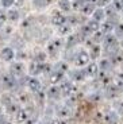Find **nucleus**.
Listing matches in <instances>:
<instances>
[{
  "mask_svg": "<svg viewBox=\"0 0 123 124\" xmlns=\"http://www.w3.org/2000/svg\"><path fill=\"white\" fill-rule=\"evenodd\" d=\"M9 73L15 78H23L26 76V73H27V66H26V63L23 61H16L14 63H11Z\"/></svg>",
  "mask_w": 123,
  "mask_h": 124,
  "instance_id": "obj_1",
  "label": "nucleus"
},
{
  "mask_svg": "<svg viewBox=\"0 0 123 124\" xmlns=\"http://www.w3.org/2000/svg\"><path fill=\"white\" fill-rule=\"evenodd\" d=\"M0 84L4 89L7 90H12L18 86V78H15L11 73H7V74L1 76V80H0Z\"/></svg>",
  "mask_w": 123,
  "mask_h": 124,
  "instance_id": "obj_2",
  "label": "nucleus"
},
{
  "mask_svg": "<svg viewBox=\"0 0 123 124\" xmlns=\"http://www.w3.org/2000/svg\"><path fill=\"white\" fill-rule=\"evenodd\" d=\"M89 54L87 53L85 50H81V51H79V53L76 54V57H74L73 59V63L77 66V68H83V66H87L89 63Z\"/></svg>",
  "mask_w": 123,
  "mask_h": 124,
  "instance_id": "obj_3",
  "label": "nucleus"
},
{
  "mask_svg": "<svg viewBox=\"0 0 123 124\" xmlns=\"http://www.w3.org/2000/svg\"><path fill=\"white\" fill-rule=\"evenodd\" d=\"M26 86L30 92L33 93H37L39 90H42V84H41V81L38 80V77H26Z\"/></svg>",
  "mask_w": 123,
  "mask_h": 124,
  "instance_id": "obj_4",
  "label": "nucleus"
},
{
  "mask_svg": "<svg viewBox=\"0 0 123 124\" xmlns=\"http://www.w3.org/2000/svg\"><path fill=\"white\" fill-rule=\"evenodd\" d=\"M16 51L11 46H4L0 49V59L4 62H12L15 59Z\"/></svg>",
  "mask_w": 123,
  "mask_h": 124,
  "instance_id": "obj_5",
  "label": "nucleus"
},
{
  "mask_svg": "<svg viewBox=\"0 0 123 124\" xmlns=\"http://www.w3.org/2000/svg\"><path fill=\"white\" fill-rule=\"evenodd\" d=\"M62 46V40L61 39H53V40H50L49 43H47V46H46V54L47 55H50V57H53V55H55V54L58 53V50H60V47Z\"/></svg>",
  "mask_w": 123,
  "mask_h": 124,
  "instance_id": "obj_6",
  "label": "nucleus"
},
{
  "mask_svg": "<svg viewBox=\"0 0 123 124\" xmlns=\"http://www.w3.org/2000/svg\"><path fill=\"white\" fill-rule=\"evenodd\" d=\"M27 73H28V76H31V77H37L38 74L42 73V63L35 62V61H31L30 63H28V66H27Z\"/></svg>",
  "mask_w": 123,
  "mask_h": 124,
  "instance_id": "obj_7",
  "label": "nucleus"
},
{
  "mask_svg": "<svg viewBox=\"0 0 123 124\" xmlns=\"http://www.w3.org/2000/svg\"><path fill=\"white\" fill-rule=\"evenodd\" d=\"M14 117H15L16 124H25L26 120L30 117V113L27 112V109H26V108H19V111L14 115Z\"/></svg>",
  "mask_w": 123,
  "mask_h": 124,
  "instance_id": "obj_8",
  "label": "nucleus"
},
{
  "mask_svg": "<svg viewBox=\"0 0 123 124\" xmlns=\"http://www.w3.org/2000/svg\"><path fill=\"white\" fill-rule=\"evenodd\" d=\"M50 22H52V24L60 27V26H62V24H65V23H66V16H65L64 14H61V12H54L52 15Z\"/></svg>",
  "mask_w": 123,
  "mask_h": 124,
  "instance_id": "obj_9",
  "label": "nucleus"
},
{
  "mask_svg": "<svg viewBox=\"0 0 123 124\" xmlns=\"http://www.w3.org/2000/svg\"><path fill=\"white\" fill-rule=\"evenodd\" d=\"M64 80V73L60 70H53L49 74V82L52 85H57Z\"/></svg>",
  "mask_w": 123,
  "mask_h": 124,
  "instance_id": "obj_10",
  "label": "nucleus"
},
{
  "mask_svg": "<svg viewBox=\"0 0 123 124\" xmlns=\"http://www.w3.org/2000/svg\"><path fill=\"white\" fill-rule=\"evenodd\" d=\"M60 90H61V94L62 96H69L73 90V85H72L70 81H66V80H62L60 82Z\"/></svg>",
  "mask_w": 123,
  "mask_h": 124,
  "instance_id": "obj_11",
  "label": "nucleus"
},
{
  "mask_svg": "<svg viewBox=\"0 0 123 124\" xmlns=\"http://www.w3.org/2000/svg\"><path fill=\"white\" fill-rule=\"evenodd\" d=\"M60 96H61V90H60V86H57V85H52L46 92V99L49 100H57L60 99Z\"/></svg>",
  "mask_w": 123,
  "mask_h": 124,
  "instance_id": "obj_12",
  "label": "nucleus"
},
{
  "mask_svg": "<svg viewBox=\"0 0 123 124\" xmlns=\"http://www.w3.org/2000/svg\"><path fill=\"white\" fill-rule=\"evenodd\" d=\"M7 20L12 23H16L20 20V12H19V9L16 8H9L7 9Z\"/></svg>",
  "mask_w": 123,
  "mask_h": 124,
  "instance_id": "obj_13",
  "label": "nucleus"
},
{
  "mask_svg": "<svg viewBox=\"0 0 123 124\" xmlns=\"http://www.w3.org/2000/svg\"><path fill=\"white\" fill-rule=\"evenodd\" d=\"M84 71H85V76L87 77H95V76H97L99 73V66L96 65V63H88L87 65V68L84 69Z\"/></svg>",
  "mask_w": 123,
  "mask_h": 124,
  "instance_id": "obj_14",
  "label": "nucleus"
},
{
  "mask_svg": "<svg viewBox=\"0 0 123 124\" xmlns=\"http://www.w3.org/2000/svg\"><path fill=\"white\" fill-rule=\"evenodd\" d=\"M92 19L93 20H96V22H99V23H102V22H104V19H105V11L103 8H95V11H93V14H92Z\"/></svg>",
  "mask_w": 123,
  "mask_h": 124,
  "instance_id": "obj_15",
  "label": "nucleus"
},
{
  "mask_svg": "<svg viewBox=\"0 0 123 124\" xmlns=\"http://www.w3.org/2000/svg\"><path fill=\"white\" fill-rule=\"evenodd\" d=\"M57 116L60 119H68L70 116V107L68 105H62L57 109Z\"/></svg>",
  "mask_w": 123,
  "mask_h": 124,
  "instance_id": "obj_16",
  "label": "nucleus"
},
{
  "mask_svg": "<svg viewBox=\"0 0 123 124\" xmlns=\"http://www.w3.org/2000/svg\"><path fill=\"white\" fill-rule=\"evenodd\" d=\"M100 51H102L100 45H99V43H92V46H91V49H89V53H88L89 54V58H92V59L99 58Z\"/></svg>",
  "mask_w": 123,
  "mask_h": 124,
  "instance_id": "obj_17",
  "label": "nucleus"
},
{
  "mask_svg": "<svg viewBox=\"0 0 123 124\" xmlns=\"http://www.w3.org/2000/svg\"><path fill=\"white\" fill-rule=\"evenodd\" d=\"M79 42H80V35L79 34L69 35L68 40H66V47H68V49H72V47H74Z\"/></svg>",
  "mask_w": 123,
  "mask_h": 124,
  "instance_id": "obj_18",
  "label": "nucleus"
},
{
  "mask_svg": "<svg viewBox=\"0 0 123 124\" xmlns=\"http://www.w3.org/2000/svg\"><path fill=\"white\" fill-rule=\"evenodd\" d=\"M58 8L62 12H69L72 9V3L70 0H58Z\"/></svg>",
  "mask_w": 123,
  "mask_h": 124,
  "instance_id": "obj_19",
  "label": "nucleus"
},
{
  "mask_svg": "<svg viewBox=\"0 0 123 124\" xmlns=\"http://www.w3.org/2000/svg\"><path fill=\"white\" fill-rule=\"evenodd\" d=\"M85 77H87L85 71L80 70V69H77V70H74V71H72V73H70V78H72V80H74V81H83Z\"/></svg>",
  "mask_w": 123,
  "mask_h": 124,
  "instance_id": "obj_20",
  "label": "nucleus"
},
{
  "mask_svg": "<svg viewBox=\"0 0 123 124\" xmlns=\"http://www.w3.org/2000/svg\"><path fill=\"white\" fill-rule=\"evenodd\" d=\"M81 14L83 15H92L93 11H95V4L92 3H85L83 7H81Z\"/></svg>",
  "mask_w": 123,
  "mask_h": 124,
  "instance_id": "obj_21",
  "label": "nucleus"
},
{
  "mask_svg": "<svg viewBox=\"0 0 123 124\" xmlns=\"http://www.w3.org/2000/svg\"><path fill=\"white\" fill-rule=\"evenodd\" d=\"M99 69L103 71H108L111 68H112V62H111L110 58H103L102 61H100V65H97Z\"/></svg>",
  "mask_w": 123,
  "mask_h": 124,
  "instance_id": "obj_22",
  "label": "nucleus"
},
{
  "mask_svg": "<svg viewBox=\"0 0 123 124\" xmlns=\"http://www.w3.org/2000/svg\"><path fill=\"white\" fill-rule=\"evenodd\" d=\"M47 54H46V51H38V53H35V55H34V61L35 62H39V63H45L46 62V59H47Z\"/></svg>",
  "mask_w": 123,
  "mask_h": 124,
  "instance_id": "obj_23",
  "label": "nucleus"
},
{
  "mask_svg": "<svg viewBox=\"0 0 123 124\" xmlns=\"http://www.w3.org/2000/svg\"><path fill=\"white\" fill-rule=\"evenodd\" d=\"M72 31V26L68 24V23H65V24L60 26L58 27V34L61 35V37H64V35H69Z\"/></svg>",
  "mask_w": 123,
  "mask_h": 124,
  "instance_id": "obj_24",
  "label": "nucleus"
},
{
  "mask_svg": "<svg viewBox=\"0 0 123 124\" xmlns=\"http://www.w3.org/2000/svg\"><path fill=\"white\" fill-rule=\"evenodd\" d=\"M19 108H20V107H19L18 104H16L15 101H14V102H11L9 105H7V107H6V111L8 112L9 115H15L16 112L19 111Z\"/></svg>",
  "mask_w": 123,
  "mask_h": 124,
  "instance_id": "obj_25",
  "label": "nucleus"
},
{
  "mask_svg": "<svg viewBox=\"0 0 123 124\" xmlns=\"http://www.w3.org/2000/svg\"><path fill=\"white\" fill-rule=\"evenodd\" d=\"M114 31H115V34H114L115 37L123 39V23H116L114 27Z\"/></svg>",
  "mask_w": 123,
  "mask_h": 124,
  "instance_id": "obj_26",
  "label": "nucleus"
},
{
  "mask_svg": "<svg viewBox=\"0 0 123 124\" xmlns=\"http://www.w3.org/2000/svg\"><path fill=\"white\" fill-rule=\"evenodd\" d=\"M18 100L20 102H28L30 101V99H28V94H27V92L26 90H22V92H19V94H18Z\"/></svg>",
  "mask_w": 123,
  "mask_h": 124,
  "instance_id": "obj_27",
  "label": "nucleus"
},
{
  "mask_svg": "<svg viewBox=\"0 0 123 124\" xmlns=\"http://www.w3.org/2000/svg\"><path fill=\"white\" fill-rule=\"evenodd\" d=\"M0 6L4 9H9L14 7V0H0Z\"/></svg>",
  "mask_w": 123,
  "mask_h": 124,
  "instance_id": "obj_28",
  "label": "nucleus"
},
{
  "mask_svg": "<svg viewBox=\"0 0 123 124\" xmlns=\"http://www.w3.org/2000/svg\"><path fill=\"white\" fill-rule=\"evenodd\" d=\"M111 6L115 8V11H122L123 9V0H112Z\"/></svg>",
  "mask_w": 123,
  "mask_h": 124,
  "instance_id": "obj_29",
  "label": "nucleus"
},
{
  "mask_svg": "<svg viewBox=\"0 0 123 124\" xmlns=\"http://www.w3.org/2000/svg\"><path fill=\"white\" fill-rule=\"evenodd\" d=\"M87 3V0H74L72 3V8L73 9H81V7Z\"/></svg>",
  "mask_w": 123,
  "mask_h": 124,
  "instance_id": "obj_30",
  "label": "nucleus"
},
{
  "mask_svg": "<svg viewBox=\"0 0 123 124\" xmlns=\"http://www.w3.org/2000/svg\"><path fill=\"white\" fill-rule=\"evenodd\" d=\"M33 3H34V6L37 7V8H45V7L49 4L47 3V0H34Z\"/></svg>",
  "mask_w": 123,
  "mask_h": 124,
  "instance_id": "obj_31",
  "label": "nucleus"
},
{
  "mask_svg": "<svg viewBox=\"0 0 123 124\" xmlns=\"http://www.w3.org/2000/svg\"><path fill=\"white\" fill-rule=\"evenodd\" d=\"M6 20H7V11L4 8H1V9H0V23L4 24Z\"/></svg>",
  "mask_w": 123,
  "mask_h": 124,
  "instance_id": "obj_32",
  "label": "nucleus"
},
{
  "mask_svg": "<svg viewBox=\"0 0 123 124\" xmlns=\"http://www.w3.org/2000/svg\"><path fill=\"white\" fill-rule=\"evenodd\" d=\"M111 1H112V0H97V1H96V4H97V6L100 7V8H103V7L110 6Z\"/></svg>",
  "mask_w": 123,
  "mask_h": 124,
  "instance_id": "obj_33",
  "label": "nucleus"
},
{
  "mask_svg": "<svg viewBox=\"0 0 123 124\" xmlns=\"http://www.w3.org/2000/svg\"><path fill=\"white\" fill-rule=\"evenodd\" d=\"M55 70H60V71L64 73V71L68 70V65H66L65 62H60V63H57V69H55Z\"/></svg>",
  "mask_w": 123,
  "mask_h": 124,
  "instance_id": "obj_34",
  "label": "nucleus"
},
{
  "mask_svg": "<svg viewBox=\"0 0 123 124\" xmlns=\"http://www.w3.org/2000/svg\"><path fill=\"white\" fill-rule=\"evenodd\" d=\"M115 80H116V86H123V73L118 74Z\"/></svg>",
  "mask_w": 123,
  "mask_h": 124,
  "instance_id": "obj_35",
  "label": "nucleus"
},
{
  "mask_svg": "<svg viewBox=\"0 0 123 124\" xmlns=\"http://www.w3.org/2000/svg\"><path fill=\"white\" fill-rule=\"evenodd\" d=\"M25 3V0H14V6L15 7H22Z\"/></svg>",
  "mask_w": 123,
  "mask_h": 124,
  "instance_id": "obj_36",
  "label": "nucleus"
},
{
  "mask_svg": "<svg viewBox=\"0 0 123 124\" xmlns=\"http://www.w3.org/2000/svg\"><path fill=\"white\" fill-rule=\"evenodd\" d=\"M97 0H87V3H92V4H95Z\"/></svg>",
  "mask_w": 123,
  "mask_h": 124,
  "instance_id": "obj_37",
  "label": "nucleus"
},
{
  "mask_svg": "<svg viewBox=\"0 0 123 124\" xmlns=\"http://www.w3.org/2000/svg\"><path fill=\"white\" fill-rule=\"evenodd\" d=\"M0 115H3V108L0 107Z\"/></svg>",
  "mask_w": 123,
  "mask_h": 124,
  "instance_id": "obj_38",
  "label": "nucleus"
},
{
  "mask_svg": "<svg viewBox=\"0 0 123 124\" xmlns=\"http://www.w3.org/2000/svg\"><path fill=\"white\" fill-rule=\"evenodd\" d=\"M37 124H45V123H43V121H38Z\"/></svg>",
  "mask_w": 123,
  "mask_h": 124,
  "instance_id": "obj_39",
  "label": "nucleus"
},
{
  "mask_svg": "<svg viewBox=\"0 0 123 124\" xmlns=\"http://www.w3.org/2000/svg\"><path fill=\"white\" fill-rule=\"evenodd\" d=\"M120 46H122V49H123V39H122V42H120Z\"/></svg>",
  "mask_w": 123,
  "mask_h": 124,
  "instance_id": "obj_40",
  "label": "nucleus"
},
{
  "mask_svg": "<svg viewBox=\"0 0 123 124\" xmlns=\"http://www.w3.org/2000/svg\"><path fill=\"white\" fill-rule=\"evenodd\" d=\"M1 27H3V24H1V23H0V30H1Z\"/></svg>",
  "mask_w": 123,
  "mask_h": 124,
  "instance_id": "obj_41",
  "label": "nucleus"
}]
</instances>
